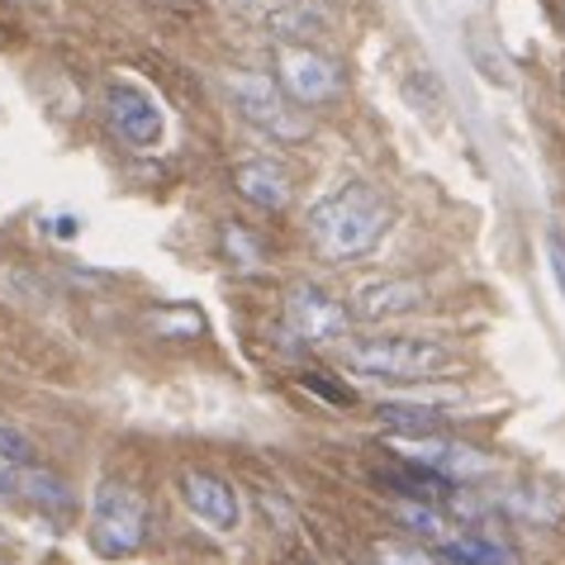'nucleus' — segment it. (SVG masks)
<instances>
[{
  "label": "nucleus",
  "mask_w": 565,
  "mask_h": 565,
  "mask_svg": "<svg viewBox=\"0 0 565 565\" xmlns=\"http://www.w3.org/2000/svg\"><path fill=\"white\" fill-rule=\"evenodd\" d=\"M399 518H404V523H409L414 532H418V537H428V546H437V542H443V513H437L433 504H414V499H404V504L395 509Z\"/></svg>",
  "instance_id": "nucleus-15"
},
{
  "label": "nucleus",
  "mask_w": 565,
  "mask_h": 565,
  "mask_svg": "<svg viewBox=\"0 0 565 565\" xmlns=\"http://www.w3.org/2000/svg\"><path fill=\"white\" fill-rule=\"evenodd\" d=\"M348 305L333 300L323 286H290L286 290V328L300 342H313V348H323V342H333L348 333Z\"/></svg>",
  "instance_id": "nucleus-6"
},
{
  "label": "nucleus",
  "mask_w": 565,
  "mask_h": 565,
  "mask_svg": "<svg viewBox=\"0 0 565 565\" xmlns=\"http://www.w3.org/2000/svg\"><path fill=\"white\" fill-rule=\"evenodd\" d=\"M148 542V499L129 484H100L90 499V546L100 556H134Z\"/></svg>",
  "instance_id": "nucleus-3"
},
{
  "label": "nucleus",
  "mask_w": 565,
  "mask_h": 565,
  "mask_svg": "<svg viewBox=\"0 0 565 565\" xmlns=\"http://www.w3.org/2000/svg\"><path fill=\"white\" fill-rule=\"evenodd\" d=\"M390 228V205L375 185H342L338 195L319 200L309 210V238L328 262L366 257Z\"/></svg>",
  "instance_id": "nucleus-1"
},
{
  "label": "nucleus",
  "mask_w": 565,
  "mask_h": 565,
  "mask_svg": "<svg viewBox=\"0 0 565 565\" xmlns=\"http://www.w3.org/2000/svg\"><path fill=\"white\" fill-rule=\"evenodd\" d=\"M280 90L300 105H328L342 96V67L313 49H280Z\"/></svg>",
  "instance_id": "nucleus-7"
},
{
  "label": "nucleus",
  "mask_w": 565,
  "mask_h": 565,
  "mask_svg": "<svg viewBox=\"0 0 565 565\" xmlns=\"http://www.w3.org/2000/svg\"><path fill=\"white\" fill-rule=\"evenodd\" d=\"M342 361L366 381H433L451 366V352L433 338H361L348 342Z\"/></svg>",
  "instance_id": "nucleus-2"
},
{
  "label": "nucleus",
  "mask_w": 565,
  "mask_h": 565,
  "mask_svg": "<svg viewBox=\"0 0 565 565\" xmlns=\"http://www.w3.org/2000/svg\"><path fill=\"white\" fill-rule=\"evenodd\" d=\"M6 509H24L39 513L43 523H62L72 513V490L34 461H0V513Z\"/></svg>",
  "instance_id": "nucleus-5"
},
{
  "label": "nucleus",
  "mask_w": 565,
  "mask_h": 565,
  "mask_svg": "<svg viewBox=\"0 0 565 565\" xmlns=\"http://www.w3.org/2000/svg\"><path fill=\"white\" fill-rule=\"evenodd\" d=\"M53 233H57V238H72V233H76V218H53Z\"/></svg>",
  "instance_id": "nucleus-20"
},
{
  "label": "nucleus",
  "mask_w": 565,
  "mask_h": 565,
  "mask_svg": "<svg viewBox=\"0 0 565 565\" xmlns=\"http://www.w3.org/2000/svg\"><path fill=\"white\" fill-rule=\"evenodd\" d=\"M105 115L115 124L119 138H129L134 148H152L162 138V109L134 82H109L105 86Z\"/></svg>",
  "instance_id": "nucleus-8"
},
{
  "label": "nucleus",
  "mask_w": 565,
  "mask_h": 565,
  "mask_svg": "<svg viewBox=\"0 0 565 565\" xmlns=\"http://www.w3.org/2000/svg\"><path fill=\"white\" fill-rule=\"evenodd\" d=\"M399 461H409V466H423V470H433L437 480H470V476H484L490 470V457H480L476 447H466V443H447V437H433V433H423V437H409V443H399Z\"/></svg>",
  "instance_id": "nucleus-9"
},
{
  "label": "nucleus",
  "mask_w": 565,
  "mask_h": 565,
  "mask_svg": "<svg viewBox=\"0 0 565 565\" xmlns=\"http://www.w3.org/2000/svg\"><path fill=\"white\" fill-rule=\"evenodd\" d=\"M561 86H565V82H561Z\"/></svg>",
  "instance_id": "nucleus-24"
},
{
  "label": "nucleus",
  "mask_w": 565,
  "mask_h": 565,
  "mask_svg": "<svg viewBox=\"0 0 565 565\" xmlns=\"http://www.w3.org/2000/svg\"><path fill=\"white\" fill-rule=\"evenodd\" d=\"M152 328L157 333H171V338H195L205 323H200L195 309H167V313H152Z\"/></svg>",
  "instance_id": "nucleus-16"
},
{
  "label": "nucleus",
  "mask_w": 565,
  "mask_h": 565,
  "mask_svg": "<svg viewBox=\"0 0 565 565\" xmlns=\"http://www.w3.org/2000/svg\"><path fill=\"white\" fill-rule=\"evenodd\" d=\"M228 100L233 109L253 124V129L271 134L276 143H295V138H309V119L286 100V90L271 86V76L257 72H233L228 76Z\"/></svg>",
  "instance_id": "nucleus-4"
},
{
  "label": "nucleus",
  "mask_w": 565,
  "mask_h": 565,
  "mask_svg": "<svg viewBox=\"0 0 565 565\" xmlns=\"http://www.w3.org/2000/svg\"><path fill=\"white\" fill-rule=\"evenodd\" d=\"M181 499L210 532H233L238 527V513H243L238 509V490H233L224 476H214V470H185L181 476Z\"/></svg>",
  "instance_id": "nucleus-10"
},
{
  "label": "nucleus",
  "mask_w": 565,
  "mask_h": 565,
  "mask_svg": "<svg viewBox=\"0 0 565 565\" xmlns=\"http://www.w3.org/2000/svg\"><path fill=\"white\" fill-rule=\"evenodd\" d=\"M233 191L257 210H286L290 205V177H286V167L271 162V157L233 167Z\"/></svg>",
  "instance_id": "nucleus-11"
},
{
  "label": "nucleus",
  "mask_w": 565,
  "mask_h": 565,
  "mask_svg": "<svg viewBox=\"0 0 565 565\" xmlns=\"http://www.w3.org/2000/svg\"><path fill=\"white\" fill-rule=\"evenodd\" d=\"M437 565H509V546H499L494 537H480V532H461L457 542H437L433 546Z\"/></svg>",
  "instance_id": "nucleus-13"
},
{
  "label": "nucleus",
  "mask_w": 565,
  "mask_h": 565,
  "mask_svg": "<svg viewBox=\"0 0 565 565\" xmlns=\"http://www.w3.org/2000/svg\"><path fill=\"white\" fill-rule=\"evenodd\" d=\"M423 300H428V290L418 280H375V286L356 290V305L348 313H356L366 323H381V319H395V313H414Z\"/></svg>",
  "instance_id": "nucleus-12"
},
{
  "label": "nucleus",
  "mask_w": 565,
  "mask_h": 565,
  "mask_svg": "<svg viewBox=\"0 0 565 565\" xmlns=\"http://www.w3.org/2000/svg\"><path fill=\"white\" fill-rule=\"evenodd\" d=\"M305 385H309V390H319V395H323V399H333V404H352V390L328 385V371H305Z\"/></svg>",
  "instance_id": "nucleus-19"
},
{
  "label": "nucleus",
  "mask_w": 565,
  "mask_h": 565,
  "mask_svg": "<svg viewBox=\"0 0 565 565\" xmlns=\"http://www.w3.org/2000/svg\"><path fill=\"white\" fill-rule=\"evenodd\" d=\"M286 565H313V561H300V556H290V561H286Z\"/></svg>",
  "instance_id": "nucleus-21"
},
{
  "label": "nucleus",
  "mask_w": 565,
  "mask_h": 565,
  "mask_svg": "<svg viewBox=\"0 0 565 565\" xmlns=\"http://www.w3.org/2000/svg\"><path fill=\"white\" fill-rule=\"evenodd\" d=\"M228 6H238V10H243V6H253V0H228Z\"/></svg>",
  "instance_id": "nucleus-22"
},
{
  "label": "nucleus",
  "mask_w": 565,
  "mask_h": 565,
  "mask_svg": "<svg viewBox=\"0 0 565 565\" xmlns=\"http://www.w3.org/2000/svg\"><path fill=\"white\" fill-rule=\"evenodd\" d=\"M0 461H34V443L24 433H14L0 423Z\"/></svg>",
  "instance_id": "nucleus-17"
},
{
  "label": "nucleus",
  "mask_w": 565,
  "mask_h": 565,
  "mask_svg": "<svg viewBox=\"0 0 565 565\" xmlns=\"http://www.w3.org/2000/svg\"><path fill=\"white\" fill-rule=\"evenodd\" d=\"M0 565H6V561H0Z\"/></svg>",
  "instance_id": "nucleus-23"
},
{
  "label": "nucleus",
  "mask_w": 565,
  "mask_h": 565,
  "mask_svg": "<svg viewBox=\"0 0 565 565\" xmlns=\"http://www.w3.org/2000/svg\"><path fill=\"white\" fill-rule=\"evenodd\" d=\"M546 262H552L556 290H561V300H565V238H561V233H546Z\"/></svg>",
  "instance_id": "nucleus-18"
},
{
  "label": "nucleus",
  "mask_w": 565,
  "mask_h": 565,
  "mask_svg": "<svg viewBox=\"0 0 565 565\" xmlns=\"http://www.w3.org/2000/svg\"><path fill=\"white\" fill-rule=\"evenodd\" d=\"M375 414H381V423H390V428H399L409 437L437 433V428H443V418H447L443 409H433V404H423V409H418V404H395V399H385Z\"/></svg>",
  "instance_id": "nucleus-14"
}]
</instances>
